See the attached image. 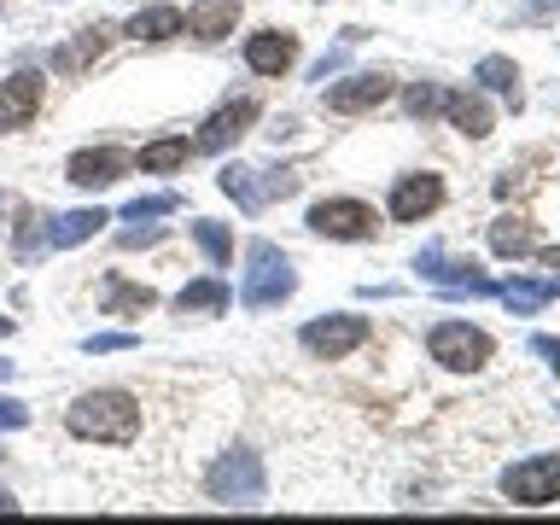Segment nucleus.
Wrapping results in <instances>:
<instances>
[{"instance_id": "f257e3e1", "label": "nucleus", "mask_w": 560, "mask_h": 525, "mask_svg": "<svg viewBox=\"0 0 560 525\" xmlns=\"http://www.w3.org/2000/svg\"><path fill=\"white\" fill-rule=\"evenodd\" d=\"M70 438L82 444H135L140 438V402L129 392H82L65 415Z\"/></svg>"}, {"instance_id": "f03ea898", "label": "nucleus", "mask_w": 560, "mask_h": 525, "mask_svg": "<svg viewBox=\"0 0 560 525\" xmlns=\"http://www.w3.org/2000/svg\"><path fill=\"white\" fill-rule=\"evenodd\" d=\"M292 292H298V269H292V257L280 252L275 240H252V245H245L240 304L252 310V315H262V310H280Z\"/></svg>"}, {"instance_id": "7ed1b4c3", "label": "nucleus", "mask_w": 560, "mask_h": 525, "mask_svg": "<svg viewBox=\"0 0 560 525\" xmlns=\"http://www.w3.org/2000/svg\"><path fill=\"white\" fill-rule=\"evenodd\" d=\"M205 497L222 502V508H262L269 472H262V462L252 450H228V455H217V467L205 472Z\"/></svg>"}, {"instance_id": "20e7f679", "label": "nucleus", "mask_w": 560, "mask_h": 525, "mask_svg": "<svg viewBox=\"0 0 560 525\" xmlns=\"http://www.w3.org/2000/svg\"><path fill=\"white\" fill-rule=\"evenodd\" d=\"M427 350H432L438 368H450V374H479L497 345H490V332L472 327V322H438L427 332Z\"/></svg>"}, {"instance_id": "39448f33", "label": "nucleus", "mask_w": 560, "mask_h": 525, "mask_svg": "<svg viewBox=\"0 0 560 525\" xmlns=\"http://www.w3.org/2000/svg\"><path fill=\"white\" fill-rule=\"evenodd\" d=\"M502 497L520 508H549L560 502V455H525L502 472Z\"/></svg>"}, {"instance_id": "423d86ee", "label": "nucleus", "mask_w": 560, "mask_h": 525, "mask_svg": "<svg viewBox=\"0 0 560 525\" xmlns=\"http://www.w3.org/2000/svg\"><path fill=\"white\" fill-rule=\"evenodd\" d=\"M415 269H420V280H432V287L450 292V298H497V280H485L462 257H444L438 245H427V252L415 257Z\"/></svg>"}, {"instance_id": "0eeeda50", "label": "nucleus", "mask_w": 560, "mask_h": 525, "mask_svg": "<svg viewBox=\"0 0 560 525\" xmlns=\"http://www.w3.org/2000/svg\"><path fill=\"white\" fill-rule=\"evenodd\" d=\"M368 315H322V322H310L304 332H298V345L310 350V357H322V362H339L350 357L357 345H368Z\"/></svg>"}, {"instance_id": "6e6552de", "label": "nucleus", "mask_w": 560, "mask_h": 525, "mask_svg": "<svg viewBox=\"0 0 560 525\" xmlns=\"http://www.w3.org/2000/svg\"><path fill=\"white\" fill-rule=\"evenodd\" d=\"M374 205H362V199H322V205H310V234H322V240H374Z\"/></svg>"}, {"instance_id": "1a4fd4ad", "label": "nucleus", "mask_w": 560, "mask_h": 525, "mask_svg": "<svg viewBox=\"0 0 560 525\" xmlns=\"http://www.w3.org/2000/svg\"><path fill=\"white\" fill-rule=\"evenodd\" d=\"M392 100V77H380V70H357V77H345V82H322V105L327 112H339V117H362V112H374V105Z\"/></svg>"}, {"instance_id": "9d476101", "label": "nucleus", "mask_w": 560, "mask_h": 525, "mask_svg": "<svg viewBox=\"0 0 560 525\" xmlns=\"http://www.w3.org/2000/svg\"><path fill=\"white\" fill-rule=\"evenodd\" d=\"M252 122H257V100H252V94H245V100H228V105H217V112L199 122L192 152H228L245 129H252Z\"/></svg>"}, {"instance_id": "9b49d317", "label": "nucleus", "mask_w": 560, "mask_h": 525, "mask_svg": "<svg viewBox=\"0 0 560 525\" xmlns=\"http://www.w3.org/2000/svg\"><path fill=\"white\" fill-rule=\"evenodd\" d=\"M42 94H47V77H35V70H18V77L0 82V135L30 129L35 112H42Z\"/></svg>"}, {"instance_id": "f8f14e48", "label": "nucleus", "mask_w": 560, "mask_h": 525, "mask_svg": "<svg viewBox=\"0 0 560 525\" xmlns=\"http://www.w3.org/2000/svg\"><path fill=\"white\" fill-rule=\"evenodd\" d=\"M129 170H135V158L122 152V147H88V152H77V158L65 164V182L94 192V187H112V182H122Z\"/></svg>"}, {"instance_id": "ddd939ff", "label": "nucleus", "mask_w": 560, "mask_h": 525, "mask_svg": "<svg viewBox=\"0 0 560 525\" xmlns=\"http://www.w3.org/2000/svg\"><path fill=\"white\" fill-rule=\"evenodd\" d=\"M438 205H444V175H432V170H415L392 187V222H420Z\"/></svg>"}, {"instance_id": "4468645a", "label": "nucleus", "mask_w": 560, "mask_h": 525, "mask_svg": "<svg viewBox=\"0 0 560 525\" xmlns=\"http://www.w3.org/2000/svg\"><path fill=\"white\" fill-rule=\"evenodd\" d=\"M245 65L257 70V77H287L298 65V35L287 30H257L252 42H245Z\"/></svg>"}, {"instance_id": "2eb2a0df", "label": "nucleus", "mask_w": 560, "mask_h": 525, "mask_svg": "<svg viewBox=\"0 0 560 525\" xmlns=\"http://www.w3.org/2000/svg\"><path fill=\"white\" fill-rule=\"evenodd\" d=\"M228 304H234V287H228L222 275L187 280V287L175 292V315H222Z\"/></svg>"}, {"instance_id": "dca6fc26", "label": "nucleus", "mask_w": 560, "mask_h": 525, "mask_svg": "<svg viewBox=\"0 0 560 525\" xmlns=\"http://www.w3.org/2000/svg\"><path fill=\"white\" fill-rule=\"evenodd\" d=\"M105 42H112V30H105V24H88V30H77V42H65L47 65L59 70V77H82V70L105 52Z\"/></svg>"}, {"instance_id": "f3484780", "label": "nucleus", "mask_w": 560, "mask_h": 525, "mask_svg": "<svg viewBox=\"0 0 560 525\" xmlns=\"http://www.w3.org/2000/svg\"><path fill=\"white\" fill-rule=\"evenodd\" d=\"M105 222H112L105 210H65V217H47L42 228H47V245H52V252H70V245L94 240Z\"/></svg>"}, {"instance_id": "a211bd4d", "label": "nucleus", "mask_w": 560, "mask_h": 525, "mask_svg": "<svg viewBox=\"0 0 560 525\" xmlns=\"http://www.w3.org/2000/svg\"><path fill=\"white\" fill-rule=\"evenodd\" d=\"M240 24V0H199V7H187V35H199V42H222V35H234Z\"/></svg>"}, {"instance_id": "6ab92c4d", "label": "nucleus", "mask_w": 560, "mask_h": 525, "mask_svg": "<svg viewBox=\"0 0 560 525\" xmlns=\"http://www.w3.org/2000/svg\"><path fill=\"white\" fill-rule=\"evenodd\" d=\"M444 117H450V129H462L467 140H485L497 129V112L485 105V94H444Z\"/></svg>"}, {"instance_id": "aec40b11", "label": "nucleus", "mask_w": 560, "mask_h": 525, "mask_svg": "<svg viewBox=\"0 0 560 525\" xmlns=\"http://www.w3.org/2000/svg\"><path fill=\"white\" fill-rule=\"evenodd\" d=\"M152 304H158L152 287H140V280H122V275H105V298H100L105 315H122V322H129V315H147Z\"/></svg>"}, {"instance_id": "412c9836", "label": "nucleus", "mask_w": 560, "mask_h": 525, "mask_svg": "<svg viewBox=\"0 0 560 525\" xmlns=\"http://www.w3.org/2000/svg\"><path fill=\"white\" fill-rule=\"evenodd\" d=\"M490 252H497V257H532L537 252V222L497 217V222H490Z\"/></svg>"}, {"instance_id": "4be33fe9", "label": "nucleus", "mask_w": 560, "mask_h": 525, "mask_svg": "<svg viewBox=\"0 0 560 525\" xmlns=\"http://www.w3.org/2000/svg\"><path fill=\"white\" fill-rule=\"evenodd\" d=\"M122 30H129L135 42H170V35L187 30V12L182 7H147V12H135Z\"/></svg>"}, {"instance_id": "5701e85b", "label": "nucleus", "mask_w": 560, "mask_h": 525, "mask_svg": "<svg viewBox=\"0 0 560 525\" xmlns=\"http://www.w3.org/2000/svg\"><path fill=\"white\" fill-rule=\"evenodd\" d=\"M555 292H560V280H508V287H497V298L514 315H537Z\"/></svg>"}, {"instance_id": "b1692460", "label": "nucleus", "mask_w": 560, "mask_h": 525, "mask_svg": "<svg viewBox=\"0 0 560 525\" xmlns=\"http://www.w3.org/2000/svg\"><path fill=\"white\" fill-rule=\"evenodd\" d=\"M187 158H192V140L170 135V140H152V147H140V158H135V164L147 170V175H170V170H182Z\"/></svg>"}, {"instance_id": "393cba45", "label": "nucleus", "mask_w": 560, "mask_h": 525, "mask_svg": "<svg viewBox=\"0 0 560 525\" xmlns=\"http://www.w3.org/2000/svg\"><path fill=\"white\" fill-rule=\"evenodd\" d=\"M472 77H479L490 94H508L520 105V65L514 59H502V52H490V59H479V70H472Z\"/></svg>"}, {"instance_id": "a878e982", "label": "nucleus", "mask_w": 560, "mask_h": 525, "mask_svg": "<svg viewBox=\"0 0 560 525\" xmlns=\"http://www.w3.org/2000/svg\"><path fill=\"white\" fill-rule=\"evenodd\" d=\"M222 192L245 210V217H257V210L269 205V199H262V187L252 182V170H240V164H228V170H222Z\"/></svg>"}, {"instance_id": "bb28decb", "label": "nucleus", "mask_w": 560, "mask_h": 525, "mask_svg": "<svg viewBox=\"0 0 560 525\" xmlns=\"http://www.w3.org/2000/svg\"><path fill=\"white\" fill-rule=\"evenodd\" d=\"M192 240H199V252L217 262V269H228V262H234V234H228L222 222H192Z\"/></svg>"}, {"instance_id": "cd10ccee", "label": "nucleus", "mask_w": 560, "mask_h": 525, "mask_svg": "<svg viewBox=\"0 0 560 525\" xmlns=\"http://www.w3.org/2000/svg\"><path fill=\"white\" fill-rule=\"evenodd\" d=\"M402 105H409V117H438V112H444V88H438V82H415L409 94H402Z\"/></svg>"}, {"instance_id": "c85d7f7f", "label": "nucleus", "mask_w": 560, "mask_h": 525, "mask_svg": "<svg viewBox=\"0 0 560 525\" xmlns=\"http://www.w3.org/2000/svg\"><path fill=\"white\" fill-rule=\"evenodd\" d=\"M170 210H182V192H147V199H135L122 217H129V222H147V217H170Z\"/></svg>"}, {"instance_id": "c756f323", "label": "nucleus", "mask_w": 560, "mask_h": 525, "mask_svg": "<svg viewBox=\"0 0 560 525\" xmlns=\"http://www.w3.org/2000/svg\"><path fill=\"white\" fill-rule=\"evenodd\" d=\"M82 350H88V357H112V350H135V332H88Z\"/></svg>"}, {"instance_id": "7c9ffc66", "label": "nucleus", "mask_w": 560, "mask_h": 525, "mask_svg": "<svg viewBox=\"0 0 560 525\" xmlns=\"http://www.w3.org/2000/svg\"><path fill=\"white\" fill-rule=\"evenodd\" d=\"M24 427H30V402L0 397V432H24Z\"/></svg>"}, {"instance_id": "2f4dec72", "label": "nucleus", "mask_w": 560, "mask_h": 525, "mask_svg": "<svg viewBox=\"0 0 560 525\" xmlns=\"http://www.w3.org/2000/svg\"><path fill=\"white\" fill-rule=\"evenodd\" d=\"M532 350H537V357H542V362H549L555 374H560V339H549V332H537V339H532Z\"/></svg>"}, {"instance_id": "473e14b6", "label": "nucleus", "mask_w": 560, "mask_h": 525, "mask_svg": "<svg viewBox=\"0 0 560 525\" xmlns=\"http://www.w3.org/2000/svg\"><path fill=\"white\" fill-rule=\"evenodd\" d=\"M158 240H164V228H122V245H129V252L135 245H158Z\"/></svg>"}, {"instance_id": "72a5a7b5", "label": "nucleus", "mask_w": 560, "mask_h": 525, "mask_svg": "<svg viewBox=\"0 0 560 525\" xmlns=\"http://www.w3.org/2000/svg\"><path fill=\"white\" fill-rule=\"evenodd\" d=\"M339 65H345V47H339V52H327V59H322V65H315V70H310V82H327V77H332V70H339Z\"/></svg>"}, {"instance_id": "f704fd0d", "label": "nucleus", "mask_w": 560, "mask_h": 525, "mask_svg": "<svg viewBox=\"0 0 560 525\" xmlns=\"http://www.w3.org/2000/svg\"><path fill=\"white\" fill-rule=\"evenodd\" d=\"M12 508H18V502L7 497V490H0V514H12Z\"/></svg>"}, {"instance_id": "c9c22d12", "label": "nucleus", "mask_w": 560, "mask_h": 525, "mask_svg": "<svg viewBox=\"0 0 560 525\" xmlns=\"http://www.w3.org/2000/svg\"><path fill=\"white\" fill-rule=\"evenodd\" d=\"M18 374V362H0V380H12Z\"/></svg>"}, {"instance_id": "e433bc0d", "label": "nucleus", "mask_w": 560, "mask_h": 525, "mask_svg": "<svg viewBox=\"0 0 560 525\" xmlns=\"http://www.w3.org/2000/svg\"><path fill=\"white\" fill-rule=\"evenodd\" d=\"M7 332H12V315H0V339H7Z\"/></svg>"}, {"instance_id": "4c0bfd02", "label": "nucleus", "mask_w": 560, "mask_h": 525, "mask_svg": "<svg viewBox=\"0 0 560 525\" xmlns=\"http://www.w3.org/2000/svg\"><path fill=\"white\" fill-rule=\"evenodd\" d=\"M0 217H7V199H0Z\"/></svg>"}]
</instances>
